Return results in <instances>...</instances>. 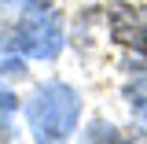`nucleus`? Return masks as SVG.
<instances>
[{"instance_id":"f257e3e1","label":"nucleus","mask_w":147,"mask_h":144,"mask_svg":"<svg viewBox=\"0 0 147 144\" xmlns=\"http://www.w3.org/2000/svg\"><path fill=\"white\" fill-rule=\"evenodd\" d=\"M81 118V96L63 81H48L26 100V122L37 144H66Z\"/></svg>"},{"instance_id":"f03ea898","label":"nucleus","mask_w":147,"mask_h":144,"mask_svg":"<svg viewBox=\"0 0 147 144\" xmlns=\"http://www.w3.org/2000/svg\"><path fill=\"white\" fill-rule=\"evenodd\" d=\"M11 48H18L30 59H55L63 52V18L59 11L44 8V4H22V15L15 22V33H11Z\"/></svg>"},{"instance_id":"7ed1b4c3","label":"nucleus","mask_w":147,"mask_h":144,"mask_svg":"<svg viewBox=\"0 0 147 144\" xmlns=\"http://www.w3.org/2000/svg\"><path fill=\"white\" fill-rule=\"evenodd\" d=\"M114 37H118L121 44L147 48V15L140 8H121V11H114Z\"/></svg>"},{"instance_id":"20e7f679","label":"nucleus","mask_w":147,"mask_h":144,"mask_svg":"<svg viewBox=\"0 0 147 144\" xmlns=\"http://www.w3.org/2000/svg\"><path fill=\"white\" fill-rule=\"evenodd\" d=\"M125 100H129V107H132V115L147 126V74L125 85Z\"/></svg>"},{"instance_id":"39448f33","label":"nucleus","mask_w":147,"mask_h":144,"mask_svg":"<svg viewBox=\"0 0 147 144\" xmlns=\"http://www.w3.org/2000/svg\"><path fill=\"white\" fill-rule=\"evenodd\" d=\"M81 144H125V141H118V133H114L107 122H92Z\"/></svg>"},{"instance_id":"423d86ee","label":"nucleus","mask_w":147,"mask_h":144,"mask_svg":"<svg viewBox=\"0 0 147 144\" xmlns=\"http://www.w3.org/2000/svg\"><path fill=\"white\" fill-rule=\"evenodd\" d=\"M18 107V100H15V92L7 89V85H0V129L7 126V115Z\"/></svg>"},{"instance_id":"0eeeda50","label":"nucleus","mask_w":147,"mask_h":144,"mask_svg":"<svg viewBox=\"0 0 147 144\" xmlns=\"http://www.w3.org/2000/svg\"><path fill=\"white\" fill-rule=\"evenodd\" d=\"M0 74H7V78H22V74H26V63H22L18 55H0Z\"/></svg>"},{"instance_id":"6e6552de","label":"nucleus","mask_w":147,"mask_h":144,"mask_svg":"<svg viewBox=\"0 0 147 144\" xmlns=\"http://www.w3.org/2000/svg\"><path fill=\"white\" fill-rule=\"evenodd\" d=\"M11 4H30V0H0V8H11Z\"/></svg>"}]
</instances>
